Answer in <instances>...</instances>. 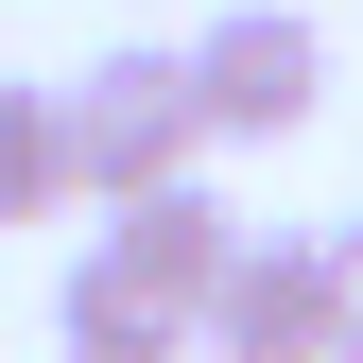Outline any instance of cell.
<instances>
[{
  "label": "cell",
  "instance_id": "3957f363",
  "mask_svg": "<svg viewBox=\"0 0 363 363\" xmlns=\"http://www.w3.org/2000/svg\"><path fill=\"white\" fill-rule=\"evenodd\" d=\"M191 363H329V277H311V242H259V225H242Z\"/></svg>",
  "mask_w": 363,
  "mask_h": 363
},
{
  "label": "cell",
  "instance_id": "7a4b0ae2",
  "mask_svg": "<svg viewBox=\"0 0 363 363\" xmlns=\"http://www.w3.org/2000/svg\"><path fill=\"white\" fill-rule=\"evenodd\" d=\"M191 104H208V139H311L329 35H311L294 0H225V18L191 35Z\"/></svg>",
  "mask_w": 363,
  "mask_h": 363
},
{
  "label": "cell",
  "instance_id": "277c9868",
  "mask_svg": "<svg viewBox=\"0 0 363 363\" xmlns=\"http://www.w3.org/2000/svg\"><path fill=\"white\" fill-rule=\"evenodd\" d=\"M104 259H121L139 294H173V311L208 329V294H225V259H242V208H225L208 173H173V191H139V208H104Z\"/></svg>",
  "mask_w": 363,
  "mask_h": 363
},
{
  "label": "cell",
  "instance_id": "8992f818",
  "mask_svg": "<svg viewBox=\"0 0 363 363\" xmlns=\"http://www.w3.org/2000/svg\"><path fill=\"white\" fill-rule=\"evenodd\" d=\"M86 208V173H69V86H18L0 69V225H52Z\"/></svg>",
  "mask_w": 363,
  "mask_h": 363
},
{
  "label": "cell",
  "instance_id": "6da1fadb",
  "mask_svg": "<svg viewBox=\"0 0 363 363\" xmlns=\"http://www.w3.org/2000/svg\"><path fill=\"white\" fill-rule=\"evenodd\" d=\"M191 156H208L191 52H104V69L69 86V173H86V208H139V191H173Z\"/></svg>",
  "mask_w": 363,
  "mask_h": 363
},
{
  "label": "cell",
  "instance_id": "52a82bcc",
  "mask_svg": "<svg viewBox=\"0 0 363 363\" xmlns=\"http://www.w3.org/2000/svg\"><path fill=\"white\" fill-rule=\"evenodd\" d=\"M311 277H329V363H363V225H311Z\"/></svg>",
  "mask_w": 363,
  "mask_h": 363
},
{
  "label": "cell",
  "instance_id": "5b68a950",
  "mask_svg": "<svg viewBox=\"0 0 363 363\" xmlns=\"http://www.w3.org/2000/svg\"><path fill=\"white\" fill-rule=\"evenodd\" d=\"M52 346H69V363H191V311H173V294H139L104 242H86L69 277H52Z\"/></svg>",
  "mask_w": 363,
  "mask_h": 363
}]
</instances>
